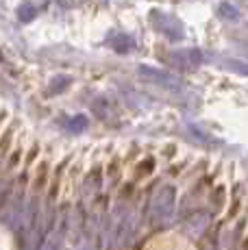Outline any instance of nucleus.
<instances>
[{"label":"nucleus","instance_id":"1","mask_svg":"<svg viewBox=\"0 0 248 250\" xmlns=\"http://www.w3.org/2000/svg\"><path fill=\"white\" fill-rule=\"evenodd\" d=\"M152 22H155V28L159 33H164L168 40L181 42L183 40V26L179 24V20H174L172 16H165V13H152Z\"/></svg>","mask_w":248,"mask_h":250},{"label":"nucleus","instance_id":"2","mask_svg":"<svg viewBox=\"0 0 248 250\" xmlns=\"http://www.w3.org/2000/svg\"><path fill=\"white\" fill-rule=\"evenodd\" d=\"M172 61L176 65H185V68H194L200 63V52L196 48H185V50L172 52Z\"/></svg>","mask_w":248,"mask_h":250},{"label":"nucleus","instance_id":"3","mask_svg":"<svg viewBox=\"0 0 248 250\" xmlns=\"http://www.w3.org/2000/svg\"><path fill=\"white\" fill-rule=\"evenodd\" d=\"M18 18H20L22 22H31L33 18H35V7L33 4H22L20 9H18Z\"/></svg>","mask_w":248,"mask_h":250},{"label":"nucleus","instance_id":"4","mask_svg":"<svg viewBox=\"0 0 248 250\" xmlns=\"http://www.w3.org/2000/svg\"><path fill=\"white\" fill-rule=\"evenodd\" d=\"M227 65L228 68H233V70H237V72H242V74H248V65H240V63H235L233 59H228Z\"/></svg>","mask_w":248,"mask_h":250}]
</instances>
